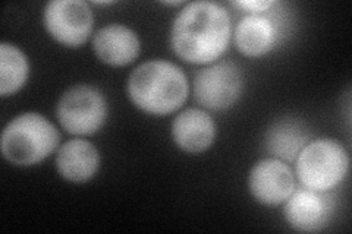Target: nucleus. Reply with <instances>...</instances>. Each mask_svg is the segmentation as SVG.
Instances as JSON below:
<instances>
[{
    "mask_svg": "<svg viewBox=\"0 0 352 234\" xmlns=\"http://www.w3.org/2000/svg\"><path fill=\"white\" fill-rule=\"evenodd\" d=\"M100 152L90 141L74 138L62 143L56 152V170L63 180L85 183L100 169Z\"/></svg>",
    "mask_w": 352,
    "mask_h": 234,
    "instance_id": "f8f14e48",
    "label": "nucleus"
},
{
    "mask_svg": "<svg viewBox=\"0 0 352 234\" xmlns=\"http://www.w3.org/2000/svg\"><path fill=\"white\" fill-rule=\"evenodd\" d=\"M43 25L54 41L76 49L93 34L94 14L82 0H53L44 6Z\"/></svg>",
    "mask_w": 352,
    "mask_h": 234,
    "instance_id": "0eeeda50",
    "label": "nucleus"
},
{
    "mask_svg": "<svg viewBox=\"0 0 352 234\" xmlns=\"http://www.w3.org/2000/svg\"><path fill=\"white\" fill-rule=\"evenodd\" d=\"M232 27L228 10L216 2H191L173 19L170 47L191 65H212L228 50Z\"/></svg>",
    "mask_w": 352,
    "mask_h": 234,
    "instance_id": "f257e3e1",
    "label": "nucleus"
},
{
    "mask_svg": "<svg viewBox=\"0 0 352 234\" xmlns=\"http://www.w3.org/2000/svg\"><path fill=\"white\" fill-rule=\"evenodd\" d=\"M213 117L201 108H186L176 116L170 135L176 147L186 154H203L212 148L216 139Z\"/></svg>",
    "mask_w": 352,
    "mask_h": 234,
    "instance_id": "9d476101",
    "label": "nucleus"
},
{
    "mask_svg": "<svg viewBox=\"0 0 352 234\" xmlns=\"http://www.w3.org/2000/svg\"><path fill=\"white\" fill-rule=\"evenodd\" d=\"M235 46L245 58L257 59L269 54L279 41V28L270 16L250 14L235 28Z\"/></svg>",
    "mask_w": 352,
    "mask_h": 234,
    "instance_id": "ddd939ff",
    "label": "nucleus"
},
{
    "mask_svg": "<svg viewBox=\"0 0 352 234\" xmlns=\"http://www.w3.org/2000/svg\"><path fill=\"white\" fill-rule=\"evenodd\" d=\"M93 50L102 63L112 68H125L137 60L141 53V41L132 28L110 24L94 34Z\"/></svg>",
    "mask_w": 352,
    "mask_h": 234,
    "instance_id": "9b49d317",
    "label": "nucleus"
},
{
    "mask_svg": "<svg viewBox=\"0 0 352 234\" xmlns=\"http://www.w3.org/2000/svg\"><path fill=\"white\" fill-rule=\"evenodd\" d=\"M283 205L286 222L300 233L322 231L333 213V200L329 192H314L305 187L302 191L295 189Z\"/></svg>",
    "mask_w": 352,
    "mask_h": 234,
    "instance_id": "1a4fd4ad",
    "label": "nucleus"
},
{
    "mask_svg": "<svg viewBox=\"0 0 352 234\" xmlns=\"http://www.w3.org/2000/svg\"><path fill=\"white\" fill-rule=\"evenodd\" d=\"M30 76L27 54L12 43L0 44V97L15 95L25 86Z\"/></svg>",
    "mask_w": 352,
    "mask_h": 234,
    "instance_id": "2eb2a0df",
    "label": "nucleus"
},
{
    "mask_svg": "<svg viewBox=\"0 0 352 234\" xmlns=\"http://www.w3.org/2000/svg\"><path fill=\"white\" fill-rule=\"evenodd\" d=\"M126 91L138 110L151 116H168L185 104L190 85L179 66L168 60H150L132 71Z\"/></svg>",
    "mask_w": 352,
    "mask_h": 234,
    "instance_id": "f03ea898",
    "label": "nucleus"
},
{
    "mask_svg": "<svg viewBox=\"0 0 352 234\" xmlns=\"http://www.w3.org/2000/svg\"><path fill=\"white\" fill-rule=\"evenodd\" d=\"M109 115L103 93L93 85H75L66 90L56 106L59 125L75 137H91L100 130Z\"/></svg>",
    "mask_w": 352,
    "mask_h": 234,
    "instance_id": "39448f33",
    "label": "nucleus"
},
{
    "mask_svg": "<svg viewBox=\"0 0 352 234\" xmlns=\"http://www.w3.org/2000/svg\"><path fill=\"white\" fill-rule=\"evenodd\" d=\"M349 172V155L335 139L308 142L295 160V174L305 189L330 192L344 182Z\"/></svg>",
    "mask_w": 352,
    "mask_h": 234,
    "instance_id": "20e7f679",
    "label": "nucleus"
},
{
    "mask_svg": "<svg viewBox=\"0 0 352 234\" xmlns=\"http://www.w3.org/2000/svg\"><path fill=\"white\" fill-rule=\"evenodd\" d=\"M244 91V75L232 62L207 65L194 78V97L207 110L232 108Z\"/></svg>",
    "mask_w": 352,
    "mask_h": 234,
    "instance_id": "423d86ee",
    "label": "nucleus"
},
{
    "mask_svg": "<svg viewBox=\"0 0 352 234\" xmlns=\"http://www.w3.org/2000/svg\"><path fill=\"white\" fill-rule=\"evenodd\" d=\"M60 133L52 121L36 111H27L12 119L2 132L3 159L16 167L43 163L58 150Z\"/></svg>",
    "mask_w": 352,
    "mask_h": 234,
    "instance_id": "7ed1b4c3",
    "label": "nucleus"
},
{
    "mask_svg": "<svg viewBox=\"0 0 352 234\" xmlns=\"http://www.w3.org/2000/svg\"><path fill=\"white\" fill-rule=\"evenodd\" d=\"M234 6L250 14H266L267 10L273 9L278 5L274 0H241V2H234Z\"/></svg>",
    "mask_w": 352,
    "mask_h": 234,
    "instance_id": "dca6fc26",
    "label": "nucleus"
},
{
    "mask_svg": "<svg viewBox=\"0 0 352 234\" xmlns=\"http://www.w3.org/2000/svg\"><path fill=\"white\" fill-rule=\"evenodd\" d=\"M308 141H310V130L302 120L294 117H283L274 121L264 135V145L273 159L288 164L296 160Z\"/></svg>",
    "mask_w": 352,
    "mask_h": 234,
    "instance_id": "4468645a",
    "label": "nucleus"
},
{
    "mask_svg": "<svg viewBox=\"0 0 352 234\" xmlns=\"http://www.w3.org/2000/svg\"><path fill=\"white\" fill-rule=\"evenodd\" d=\"M248 189L258 204L279 207L295 192V174L288 163L264 159L250 170Z\"/></svg>",
    "mask_w": 352,
    "mask_h": 234,
    "instance_id": "6e6552de",
    "label": "nucleus"
}]
</instances>
